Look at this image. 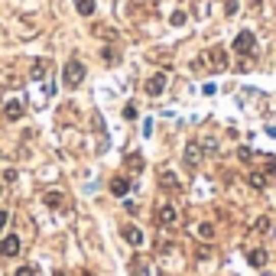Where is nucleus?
<instances>
[{
	"label": "nucleus",
	"instance_id": "nucleus-1",
	"mask_svg": "<svg viewBox=\"0 0 276 276\" xmlns=\"http://www.w3.org/2000/svg\"><path fill=\"white\" fill-rule=\"evenodd\" d=\"M62 82H65V88H78L85 82V62L82 59H68L65 62V72H62Z\"/></svg>",
	"mask_w": 276,
	"mask_h": 276
},
{
	"label": "nucleus",
	"instance_id": "nucleus-2",
	"mask_svg": "<svg viewBox=\"0 0 276 276\" xmlns=\"http://www.w3.org/2000/svg\"><path fill=\"white\" fill-rule=\"evenodd\" d=\"M254 49H257V36L250 30H240L237 39H234V52L237 56H254Z\"/></svg>",
	"mask_w": 276,
	"mask_h": 276
},
{
	"label": "nucleus",
	"instance_id": "nucleus-3",
	"mask_svg": "<svg viewBox=\"0 0 276 276\" xmlns=\"http://www.w3.org/2000/svg\"><path fill=\"white\" fill-rule=\"evenodd\" d=\"M156 224H163V228H175V224H179V211H175V205H159V208H156Z\"/></svg>",
	"mask_w": 276,
	"mask_h": 276
},
{
	"label": "nucleus",
	"instance_id": "nucleus-4",
	"mask_svg": "<svg viewBox=\"0 0 276 276\" xmlns=\"http://www.w3.org/2000/svg\"><path fill=\"white\" fill-rule=\"evenodd\" d=\"M143 91L149 94V97H159L166 91V72H156V75H149L146 82H143Z\"/></svg>",
	"mask_w": 276,
	"mask_h": 276
},
{
	"label": "nucleus",
	"instance_id": "nucleus-5",
	"mask_svg": "<svg viewBox=\"0 0 276 276\" xmlns=\"http://www.w3.org/2000/svg\"><path fill=\"white\" fill-rule=\"evenodd\" d=\"M20 247H23V240L16 237V234L0 237V254H4V257H16V254H20Z\"/></svg>",
	"mask_w": 276,
	"mask_h": 276
},
{
	"label": "nucleus",
	"instance_id": "nucleus-6",
	"mask_svg": "<svg viewBox=\"0 0 276 276\" xmlns=\"http://www.w3.org/2000/svg\"><path fill=\"white\" fill-rule=\"evenodd\" d=\"M159 185H163V192H182V182H179V175L175 172H169V169H163V172H159Z\"/></svg>",
	"mask_w": 276,
	"mask_h": 276
},
{
	"label": "nucleus",
	"instance_id": "nucleus-7",
	"mask_svg": "<svg viewBox=\"0 0 276 276\" xmlns=\"http://www.w3.org/2000/svg\"><path fill=\"white\" fill-rule=\"evenodd\" d=\"M198 163H202V143L198 140H189V143H185V166L195 169Z\"/></svg>",
	"mask_w": 276,
	"mask_h": 276
},
{
	"label": "nucleus",
	"instance_id": "nucleus-8",
	"mask_svg": "<svg viewBox=\"0 0 276 276\" xmlns=\"http://www.w3.org/2000/svg\"><path fill=\"white\" fill-rule=\"evenodd\" d=\"M208 59H211V68H215V72H224V68H228V52L221 49V46L211 49V52H208Z\"/></svg>",
	"mask_w": 276,
	"mask_h": 276
},
{
	"label": "nucleus",
	"instance_id": "nucleus-9",
	"mask_svg": "<svg viewBox=\"0 0 276 276\" xmlns=\"http://www.w3.org/2000/svg\"><path fill=\"white\" fill-rule=\"evenodd\" d=\"M123 240H127L130 247H140V244H143V231H140L137 224H127V228H123Z\"/></svg>",
	"mask_w": 276,
	"mask_h": 276
},
{
	"label": "nucleus",
	"instance_id": "nucleus-10",
	"mask_svg": "<svg viewBox=\"0 0 276 276\" xmlns=\"http://www.w3.org/2000/svg\"><path fill=\"white\" fill-rule=\"evenodd\" d=\"M46 72H49V59H36V62L30 65V78H33V82L46 78Z\"/></svg>",
	"mask_w": 276,
	"mask_h": 276
},
{
	"label": "nucleus",
	"instance_id": "nucleus-11",
	"mask_svg": "<svg viewBox=\"0 0 276 276\" xmlns=\"http://www.w3.org/2000/svg\"><path fill=\"white\" fill-rule=\"evenodd\" d=\"M127 192H130V182L123 179V175L111 179V195H117V198H127Z\"/></svg>",
	"mask_w": 276,
	"mask_h": 276
},
{
	"label": "nucleus",
	"instance_id": "nucleus-12",
	"mask_svg": "<svg viewBox=\"0 0 276 276\" xmlns=\"http://www.w3.org/2000/svg\"><path fill=\"white\" fill-rule=\"evenodd\" d=\"M4 117H7V120H20V117H23V104H20V101H7V104H4Z\"/></svg>",
	"mask_w": 276,
	"mask_h": 276
},
{
	"label": "nucleus",
	"instance_id": "nucleus-13",
	"mask_svg": "<svg viewBox=\"0 0 276 276\" xmlns=\"http://www.w3.org/2000/svg\"><path fill=\"white\" fill-rule=\"evenodd\" d=\"M130 276H149V263L143 257H133L130 260Z\"/></svg>",
	"mask_w": 276,
	"mask_h": 276
},
{
	"label": "nucleus",
	"instance_id": "nucleus-14",
	"mask_svg": "<svg viewBox=\"0 0 276 276\" xmlns=\"http://www.w3.org/2000/svg\"><path fill=\"white\" fill-rule=\"evenodd\" d=\"M266 260H270V257H266L263 247H254V250L247 254V263H250V266H266Z\"/></svg>",
	"mask_w": 276,
	"mask_h": 276
},
{
	"label": "nucleus",
	"instance_id": "nucleus-15",
	"mask_svg": "<svg viewBox=\"0 0 276 276\" xmlns=\"http://www.w3.org/2000/svg\"><path fill=\"white\" fill-rule=\"evenodd\" d=\"M49 205V208H62V205H65V198H62V192H46V198H42Z\"/></svg>",
	"mask_w": 276,
	"mask_h": 276
},
{
	"label": "nucleus",
	"instance_id": "nucleus-16",
	"mask_svg": "<svg viewBox=\"0 0 276 276\" xmlns=\"http://www.w3.org/2000/svg\"><path fill=\"white\" fill-rule=\"evenodd\" d=\"M75 7H78V13H82V16H91L97 4H94V0H78V4H75Z\"/></svg>",
	"mask_w": 276,
	"mask_h": 276
},
{
	"label": "nucleus",
	"instance_id": "nucleus-17",
	"mask_svg": "<svg viewBox=\"0 0 276 276\" xmlns=\"http://www.w3.org/2000/svg\"><path fill=\"white\" fill-rule=\"evenodd\" d=\"M127 166L133 169V172H140V169H143V156H140V153H127Z\"/></svg>",
	"mask_w": 276,
	"mask_h": 276
},
{
	"label": "nucleus",
	"instance_id": "nucleus-18",
	"mask_svg": "<svg viewBox=\"0 0 276 276\" xmlns=\"http://www.w3.org/2000/svg\"><path fill=\"white\" fill-rule=\"evenodd\" d=\"M247 182H250L254 189H266V175L263 172H250V175H247Z\"/></svg>",
	"mask_w": 276,
	"mask_h": 276
},
{
	"label": "nucleus",
	"instance_id": "nucleus-19",
	"mask_svg": "<svg viewBox=\"0 0 276 276\" xmlns=\"http://www.w3.org/2000/svg\"><path fill=\"white\" fill-rule=\"evenodd\" d=\"M123 117H127V120H137V117H140V108H137L133 101H130V104H123Z\"/></svg>",
	"mask_w": 276,
	"mask_h": 276
},
{
	"label": "nucleus",
	"instance_id": "nucleus-20",
	"mask_svg": "<svg viewBox=\"0 0 276 276\" xmlns=\"http://www.w3.org/2000/svg\"><path fill=\"white\" fill-rule=\"evenodd\" d=\"M101 59L108 62V65H117V49H104V52H101Z\"/></svg>",
	"mask_w": 276,
	"mask_h": 276
},
{
	"label": "nucleus",
	"instance_id": "nucleus-21",
	"mask_svg": "<svg viewBox=\"0 0 276 276\" xmlns=\"http://www.w3.org/2000/svg\"><path fill=\"white\" fill-rule=\"evenodd\" d=\"M263 169H266V175H276V159L273 156H263Z\"/></svg>",
	"mask_w": 276,
	"mask_h": 276
},
{
	"label": "nucleus",
	"instance_id": "nucleus-22",
	"mask_svg": "<svg viewBox=\"0 0 276 276\" xmlns=\"http://www.w3.org/2000/svg\"><path fill=\"white\" fill-rule=\"evenodd\" d=\"M198 234L211 240V237H215V228H211V224H198Z\"/></svg>",
	"mask_w": 276,
	"mask_h": 276
},
{
	"label": "nucleus",
	"instance_id": "nucleus-23",
	"mask_svg": "<svg viewBox=\"0 0 276 276\" xmlns=\"http://www.w3.org/2000/svg\"><path fill=\"white\" fill-rule=\"evenodd\" d=\"M7 224H10V211H4V208H0V231H4Z\"/></svg>",
	"mask_w": 276,
	"mask_h": 276
},
{
	"label": "nucleus",
	"instance_id": "nucleus-24",
	"mask_svg": "<svg viewBox=\"0 0 276 276\" xmlns=\"http://www.w3.org/2000/svg\"><path fill=\"white\" fill-rule=\"evenodd\" d=\"M16 276H36V270H33V266H20V270H16Z\"/></svg>",
	"mask_w": 276,
	"mask_h": 276
},
{
	"label": "nucleus",
	"instance_id": "nucleus-25",
	"mask_svg": "<svg viewBox=\"0 0 276 276\" xmlns=\"http://www.w3.org/2000/svg\"><path fill=\"white\" fill-rule=\"evenodd\" d=\"M172 23H175V26H182V23H185V13H182V10H175V13H172Z\"/></svg>",
	"mask_w": 276,
	"mask_h": 276
},
{
	"label": "nucleus",
	"instance_id": "nucleus-26",
	"mask_svg": "<svg viewBox=\"0 0 276 276\" xmlns=\"http://www.w3.org/2000/svg\"><path fill=\"white\" fill-rule=\"evenodd\" d=\"M266 228H270V221H266V218H260V221L254 224V231H266Z\"/></svg>",
	"mask_w": 276,
	"mask_h": 276
},
{
	"label": "nucleus",
	"instance_id": "nucleus-27",
	"mask_svg": "<svg viewBox=\"0 0 276 276\" xmlns=\"http://www.w3.org/2000/svg\"><path fill=\"white\" fill-rule=\"evenodd\" d=\"M56 276H65V273H62V270H56Z\"/></svg>",
	"mask_w": 276,
	"mask_h": 276
},
{
	"label": "nucleus",
	"instance_id": "nucleus-28",
	"mask_svg": "<svg viewBox=\"0 0 276 276\" xmlns=\"http://www.w3.org/2000/svg\"><path fill=\"white\" fill-rule=\"evenodd\" d=\"M257 4H260V0H254V7H257Z\"/></svg>",
	"mask_w": 276,
	"mask_h": 276
}]
</instances>
